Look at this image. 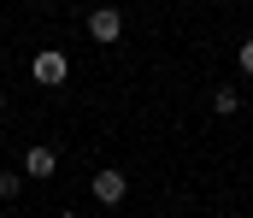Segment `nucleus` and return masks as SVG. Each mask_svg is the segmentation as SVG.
<instances>
[{
  "instance_id": "20e7f679",
  "label": "nucleus",
  "mask_w": 253,
  "mask_h": 218,
  "mask_svg": "<svg viewBox=\"0 0 253 218\" xmlns=\"http://www.w3.org/2000/svg\"><path fill=\"white\" fill-rule=\"evenodd\" d=\"M24 177H53V147H30V159H24Z\"/></svg>"
},
{
  "instance_id": "f03ea898",
  "label": "nucleus",
  "mask_w": 253,
  "mask_h": 218,
  "mask_svg": "<svg viewBox=\"0 0 253 218\" xmlns=\"http://www.w3.org/2000/svg\"><path fill=\"white\" fill-rule=\"evenodd\" d=\"M88 42H100V47L124 42V18H118V6H94V12H88Z\"/></svg>"
},
{
  "instance_id": "6e6552de",
  "label": "nucleus",
  "mask_w": 253,
  "mask_h": 218,
  "mask_svg": "<svg viewBox=\"0 0 253 218\" xmlns=\"http://www.w3.org/2000/svg\"><path fill=\"white\" fill-rule=\"evenodd\" d=\"M30 6H42V12H47V6H53V0H30Z\"/></svg>"
},
{
  "instance_id": "1a4fd4ad",
  "label": "nucleus",
  "mask_w": 253,
  "mask_h": 218,
  "mask_svg": "<svg viewBox=\"0 0 253 218\" xmlns=\"http://www.w3.org/2000/svg\"><path fill=\"white\" fill-rule=\"evenodd\" d=\"M0 106H6V88H0Z\"/></svg>"
},
{
  "instance_id": "423d86ee",
  "label": "nucleus",
  "mask_w": 253,
  "mask_h": 218,
  "mask_svg": "<svg viewBox=\"0 0 253 218\" xmlns=\"http://www.w3.org/2000/svg\"><path fill=\"white\" fill-rule=\"evenodd\" d=\"M18 189H24V177L18 171H0V201H18Z\"/></svg>"
},
{
  "instance_id": "f257e3e1",
  "label": "nucleus",
  "mask_w": 253,
  "mask_h": 218,
  "mask_svg": "<svg viewBox=\"0 0 253 218\" xmlns=\"http://www.w3.org/2000/svg\"><path fill=\"white\" fill-rule=\"evenodd\" d=\"M30 77H36L42 88H59L65 77H71V59H65V47H42V53L30 59Z\"/></svg>"
},
{
  "instance_id": "0eeeda50",
  "label": "nucleus",
  "mask_w": 253,
  "mask_h": 218,
  "mask_svg": "<svg viewBox=\"0 0 253 218\" xmlns=\"http://www.w3.org/2000/svg\"><path fill=\"white\" fill-rule=\"evenodd\" d=\"M236 65H242V71L253 77V36H248V42H242V47H236Z\"/></svg>"
},
{
  "instance_id": "39448f33",
  "label": "nucleus",
  "mask_w": 253,
  "mask_h": 218,
  "mask_svg": "<svg viewBox=\"0 0 253 218\" xmlns=\"http://www.w3.org/2000/svg\"><path fill=\"white\" fill-rule=\"evenodd\" d=\"M236 106H242V94H236L230 83H224V88H212V112H218V118H230Z\"/></svg>"
},
{
  "instance_id": "7ed1b4c3",
  "label": "nucleus",
  "mask_w": 253,
  "mask_h": 218,
  "mask_svg": "<svg viewBox=\"0 0 253 218\" xmlns=\"http://www.w3.org/2000/svg\"><path fill=\"white\" fill-rule=\"evenodd\" d=\"M88 189H94V201H100V207H124V195H129V177L106 165V171H94V183H88Z\"/></svg>"
}]
</instances>
